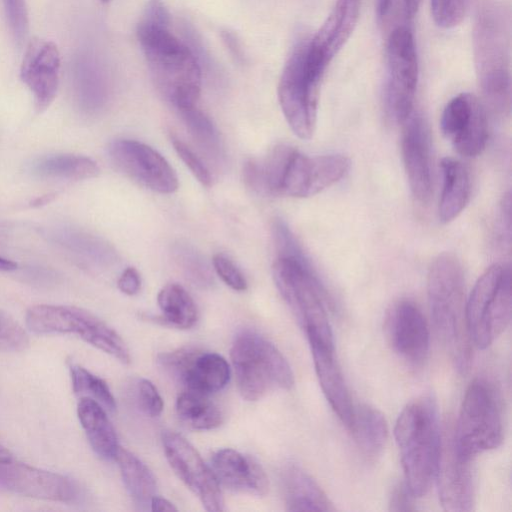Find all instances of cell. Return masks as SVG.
Listing matches in <instances>:
<instances>
[{
  "instance_id": "obj_33",
  "label": "cell",
  "mask_w": 512,
  "mask_h": 512,
  "mask_svg": "<svg viewBox=\"0 0 512 512\" xmlns=\"http://www.w3.org/2000/svg\"><path fill=\"white\" fill-rule=\"evenodd\" d=\"M187 129L203 152L214 161H221L223 148L218 130L211 119L196 106L179 111Z\"/></svg>"
},
{
  "instance_id": "obj_51",
  "label": "cell",
  "mask_w": 512,
  "mask_h": 512,
  "mask_svg": "<svg viewBox=\"0 0 512 512\" xmlns=\"http://www.w3.org/2000/svg\"><path fill=\"white\" fill-rule=\"evenodd\" d=\"M101 1H102V2H108V1H110V0H101Z\"/></svg>"
},
{
  "instance_id": "obj_48",
  "label": "cell",
  "mask_w": 512,
  "mask_h": 512,
  "mask_svg": "<svg viewBox=\"0 0 512 512\" xmlns=\"http://www.w3.org/2000/svg\"><path fill=\"white\" fill-rule=\"evenodd\" d=\"M17 268V263L0 256V271H13Z\"/></svg>"
},
{
  "instance_id": "obj_3",
  "label": "cell",
  "mask_w": 512,
  "mask_h": 512,
  "mask_svg": "<svg viewBox=\"0 0 512 512\" xmlns=\"http://www.w3.org/2000/svg\"><path fill=\"white\" fill-rule=\"evenodd\" d=\"M394 436L404 484L415 498L422 497L435 481L442 446L435 400L423 395L409 402L397 418Z\"/></svg>"
},
{
  "instance_id": "obj_44",
  "label": "cell",
  "mask_w": 512,
  "mask_h": 512,
  "mask_svg": "<svg viewBox=\"0 0 512 512\" xmlns=\"http://www.w3.org/2000/svg\"><path fill=\"white\" fill-rule=\"evenodd\" d=\"M151 510L152 511H177V507L174 506L173 503H171L169 500L160 497V496H153L150 502Z\"/></svg>"
},
{
  "instance_id": "obj_30",
  "label": "cell",
  "mask_w": 512,
  "mask_h": 512,
  "mask_svg": "<svg viewBox=\"0 0 512 512\" xmlns=\"http://www.w3.org/2000/svg\"><path fill=\"white\" fill-rule=\"evenodd\" d=\"M33 172L44 178L85 180L98 175L97 163L89 157L76 154H57L38 160Z\"/></svg>"
},
{
  "instance_id": "obj_5",
  "label": "cell",
  "mask_w": 512,
  "mask_h": 512,
  "mask_svg": "<svg viewBox=\"0 0 512 512\" xmlns=\"http://www.w3.org/2000/svg\"><path fill=\"white\" fill-rule=\"evenodd\" d=\"M272 272L278 291L307 338L334 346L325 306L327 293L304 251L292 257H278Z\"/></svg>"
},
{
  "instance_id": "obj_8",
  "label": "cell",
  "mask_w": 512,
  "mask_h": 512,
  "mask_svg": "<svg viewBox=\"0 0 512 512\" xmlns=\"http://www.w3.org/2000/svg\"><path fill=\"white\" fill-rule=\"evenodd\" d=\"M457 454L467 460L499 447L503 441V424L498 397L483 379L468 386L454 432Z\"/></svg>"
},
{
  "instance_id": "obj_7",
  "label": "cell",
  "mask_w": 512,
  "mask_h": 512,
  "mask_svg": "<svg viewBox=\"0 0 512 512\" xmlns=\"http://www.w3.org/2000/svg\"><path fill=\"white\" fill-rule=\"evenodd\" d=\"M511 271L494 264L475 283L466 300L467 325L473 346L485 349L511 321Z\"/></svg>"
},
{
  "instance_id": "obj_19",
  "label": "cell",
  "mask_w": 512,
  "mask_h": 512,
  "mask_svg": "<svg viewBox=\"0 0 512 512\" xmlns=\"http://www.w3.org/2000/svg\"><path fill=\"white\" fill-rule=\"evenodd\" d=\"M471 461L457 454L452 438L442 442L435 481L439 501L445 511L473 509L475 493Z\"/></svg>"
},
{
  "instance_id": "obj_4",
  "label": "cell",
  "mask_w": 512,
  "mask_h": 512,
  "mask_svg": "<svg viewBox=\"0 0 512 512\" xmlns=\"http://www.w3.org/2000/svg\"><path fill=\"white\" fill-rule=\"evenodd\" d=\"M509 22L503 7L486 2L474 27V58L479 85L487 107L505 116L511 108Z\"/></svg>"
},
{
  "instance_id": "obj_24",
  "label": "cell",
  "mask_w": 512,
  "mask_h": 512,
  "mask_svg": "<svg viewBox=\"0 0 512 512\" xmlns=\"http://www.w3.org/2000/svg\"><path fill=\"white\" fill-rule=\"evenodd\" d=\"M230 374V366L224 357L195 349L178 381L186 390L209 396L228 384Z\"/></svg>"
},
{
  "instance_id": "obj_9",
  "label": "cell",
  "mask_w": 512,
  "mask_h": 512,
  "mask_svg": "<svg viewBox=\"0 0 512 512\" xmlns=\"http://www.w3.org/2000/svg\"><path fill=\"white\" fill-rule=\"evenodd\" d=\"M308 39L293 48L278 84V100L291 130L301 139H310L315 131L319 90L322 79L314 76L306 64Z\"/></svg>"
},
{
  "instance_id": "obj_10",
  "label": "cell",
  "mask_w": 512,
  "mask_h": 512,
  "mask_svg": "<svg viewBox=\"0 0 512 512\" xmlns=\"http://www.w3.org/2000/svg\"><path fill=\"white\" fill-rule=\"evenodd\" d=\"M384 106L388 118L403 124L414 111L419 68L415 40L405 26L395 28L386 46Z\"/></svg>"
},
{
  "instance_id": "obj_41",
  "label": "cell",
  "mask_w": 512,
  "mask_h": 512,
  "mask_svg": "<svg viewBox=\"0 0 512 512\" xmlns=\"http://www.w3.org/2000/svg\"><path fill=\"white\" fill-rule=\"evenodd\" d=\"M137 399L142 411L150 417H158L164 407L163 400L155 387L148 379H141L137 386Z\"/></svg>"
},
{
  "instance_id": "obj_27",
  "label": "cell",
  "mask_w": 512,
  "mask_h": 512,
  "mask_svg": "<svg viewBox=\"0 0 512 512\" xmlns=\"http://www.w3.org/2000/svg\"><path fill=\"white\" fill-rule=\"evenodd\" d=\"M442 191L438 214L442 223H448L459 216L469 202L471 180L464 164L451 157L441 161Z\"/></svg>"
},
{
  "instance_id": "obj_12",
  "label": "cell",
  "mask_w": 512,
  "mask_h": 512,
  "mask_svg": "<svg viewBox=\"0 0 512 512\" xmlns=\"http://www.w3.org/2000/svg\"><path fill=\"white\" fill-rule=\"evenodd\" d=\"M162 443L167 461L177 477L209 512L224 511V499L216 476L198 451L182 435L165 431Z\"/></svg>"
},
{
  "instance_id": "obj_15",
  "label": "cell",
  "mask_w": 512,
  "mask_h": 512,
  "mask_svg": "<svg viewBox=\"0 0 512 512\" xmlns=\"http://www.w3.org/2000/svg\"><path fill=\"white\" fill-rule=\"evenodd\" d=\"M385 330L394 352L408 365H423L429 352L430 334L425 317L410 300H400L389 309Z\"/></svg>"
},
{
  "instance_id": "obj_39",
  "label": "cell",
  "mask_w": 512,
  "mask_h": 512,
  "mask_svg": "<svg viewBox=\"0 0 512 512\" xmlns=\"http://www.w3.org/2000/svg\"><path fill=\"white\" fill-rule=\"evenodd\" d=\"M171 143L184 164L189 168L194 177L206 187L211 186L212 177L209 169L203 161L174 134L171 135Z\"/></svg>"
},
{
  "instance_id": "obj_13",
  "label": "cell",
  "mask_w": 512,
  "mask_h": 512,
  "mask_svg": "<svg viewBox=\"0 0 512 512\" xmlns=\"http://www.w3.org/2000/svg\"><path fill=\"white\" fill-rule=\"evenodd\" d=\"M113 165L141 186L161 194L178 189V177L169 162L155 149L136 140L118 139L110 143Z\"/></svg>"
},
{
  "instance_id": "obj_45",
  "label": "cell",
  "mask_w": 512,
  "mask_h": 512,
  "mask_svg": "<svg viewBox=\"0 0 512 512\" xmlns=\"http://www.w3.org/2000/svg\"><path fill=\"white\" fill-rule=\"evenodd\" d=\"M422 0H403L405 16L412 19L417 14Z\"/></svg>"
},
{
  "instance_id": "obj_28",
  "label": "cell",
  "mask_w": 512,
  "mask_h": 512,
  "mask_svg": "<svg viewBox=\"0 0 512 512\" xmlns=\"http://www.w3.org/2000/svg\"><path fill=\"white\" fill-rule=\"evenodd\" d=\"M348 429L364 456L375 458L382 453L388 439V425L378 409L369 405L354 407Z\"/></svg>"
},
{
  "instance_id": "obj_42",
  "label": "cell",
  "mask_w": 512,
  "mask_h": 512,
  "mask_svg": "<svg viewBox=\"0 0 512 512\" xmlns=\"http://www.w3.org/2000/svg\"><path fill=\"white\" fill-rule=\"evenodd\" d=\"M415 497L410 493L406 485L403 483L393 490L390 496V510L392 511H413L416 510L414 505Z\"/></svg>"
},
{
  "instance_id": "obj_22",
  "label": "cell",
  "mask_w": 512,
  "mask_h": 512,
  "mask_svg": "<svg viewBox=\"0 0 512 512\" xmlns=\"http://www.w3.org/2000/svg\"><path fill=\"white\" fill-rule=\"evenodd\" d=\"M308 341L323 394L337 417L349 428L353 419L354 406L335 360L334 346H329L315 338H308Z\"/></svg>"
},
{
  "instance_id": "obj_50",
  "label": "cell",
  "mask_w": 512,
  "mask_h": 512,
  "mask_svg": "<svg viewBox=\"0 0 512 512\" xmlns=\"http://www.w3.org/2000/svg\"><path fill=\"white\" fill-rule=\"evenodd\" d=\"M52 196L51 195H45V196H41L40 198H37L33 203V205H36V206H40V205H43V204H46L47 202L50 201V198Z\"/></svg>"
},
{
  "instance_id": "obj_36",
  "label": "cell",
  "mask_w": 512,
  "mask_h": 512,
  "mask_svg": "<svg viewBox=\"0 0 512 512\" xmlns=\"http://www.w3.org/2000/svg\"><path fill=\"white\" fill-rule=\"evenodd\" d=\"M435 24L443 29L458 26L465 18L470 0H430Z\"/></svg>"
},
{
  "instance_id": "obj_18",
  "label": "cell",
  "mask_w": 512,
  "mask_h": 512,
  "mask_svg": "<svg viewBox=\"0 0 512 512\" xmlns=\"http://www.w3.org/2000/svg\"><path fill=\"white\" fill-rule=\"evenodd\" d=\"M0 487L26 497L70 502L77 487L64 475L13 461L0 463Z\"/></svg>"
},
{
  "instance_id": "obj_26",
  "label": "cell",
  "mask_w": 512,
  "mask_h": 512,
  "mask_svg": "<svg viewBox=\"0 0 512 512\" xmlns=\"http://www.w3.org/2000/svg\"><path fill=\"white\" fill-rule=\"evenodd\" d=\"M77 415L94 452L105 460H115L120 446L104 407L92 398L81 397Z\"/></svg>"
},
{
  "instance_id": "obj_43",
  "label": "cell",
  "mask_w": 512,
  "mask_h": 512,
  "mask_svg": "<svg viewBox=\"0 0 512 512\" xmlns=\"http://www.w3.org/2000/svg\"><path fill=\"white\" fill-rule=\"evenodd\" d=\"M119 290L129 296L135 295L141 288V278L133 267L126 268L118 279Z\"/></svg>"
},
{
  "instance_id": "obj_17",
  "label": "cell",
  "mask_w": 512,
  "mask_h": 512,
  "mask_svg": "<svg viewBox=\"0 0 512 512\" xmlns=\"http://www.w3.org/2000/svg\"><path fill=\"white\" fill-rule=\"evenodd\" d=\"M61 57L55 43L32 39L25 50L20 78L34 97L36 109L46 110L54 101L60 81Z\"/></svg>"
},
{
  "instance_id": "obj_29",
  "label": "cell",
  "mask_w": 512,
  "mask_h": 512,
  "mask_svg": "<svg viewBox=\"0 0 512 512\" xmlns=\"http://www.w3.org/2000/svg\"><path fill=\"white\" fill-rule=\"evenodd\" d=\"M115 460L118 463L123 483L134 502L144 507L150 505L156 493V479L148 468L132 452L119 448Z\"/></svg>"
},
{
  "instance_id": "obj_35",
  "label": "cell",
  "mask_w": 512,
  "mask_h": 512,
  "mask_svg": "<svg viewBox=\"0 0 512 512\" xmlns=\"http://www.w3.org/2000/svg\"><path fill=\"white\" fill-rule=\"evenodd\" d=\"M172 256L185 277L199 287H208L213 283L211 268L193 246L178 242L172 247Z\"/></svg>"
},
{
  "instance_id": "obj_2",
  "label": "cell",
  "mask_w": 512,
  "mask_h": 512,
  "mask_svg": "<svg viewBox=\"0 0 512 512\" xmlns=\"http://www.w3.org/2000/svg\"><path fill=\"white\" fill-rule=\"evenodd\" d=\"M427 295L435 331L458 373L465 375L472 363L473 343L466 318L465 281L458 259L438 255L427 275Z\"/></svg>"
},
{
  "instance_id": "obj_23",
  "label": "cell",
  "mask_w": 512,
  "mask_h": 512,
  "mask_svg": "<svg viewBox=\"0 0 512 512\" xmlns=\"http://www.w3.org/2000/svg\"><path fill=\"white\" fill-rule=\"evenodd\" d=\"M97 316L75 306L39 304L26 312V326L36 334L86 335Z\"/></svg>"
},
{
  "instance_id": "obj_11",
  "label": "cell",
  "mask_w": 512,
  "mask_h": 512,
  "mask_svg": "<svg viewBox=\"0 0 512 512\" xmlns=\"http://www.w3.org/2000/svg\"><path fill=\"white\" fill-rule=\"evenodd\" d=\"M350 167L340 154L309 156L290 147L282 170L278 196L306 198L338 182Z\"/></svg>"
},
{
  "instance_id": "obj_46",
  "label": "cell",
  "mask_w": 512,
  "mask_h": 512,
  "mask_svg": "<svg viewBox=\"0 0 512 512\" xmlns=\"http://www.w3.org/2000/svg\"><path fill=\"white\" fill-rule=\"evenodd\" d=\"M376 12L380 19L388 15L393 5V0H375Z\"/></svg>"
},
{
  "instance_id": "obj_31",
  "label": "cell",
  "mask_w": 512,
  "mask_h": 512,
  "mask_svg": "<svg viewBox=\"0 0 512 512\" xmlns=\"http://www.w3.org/2000/svg\"><path fill=\"white\" fill-rule=\"evenodd\" d=\"M162 321L178 329H189L198 320V309L190 294L179 284L165 285L157 296Z\"/></svg>"
},
{
  "instance_id": "obj_16",
  "label": "cell",
  "mask_w": 512,
  "mask_h": 512,
  "mask_svg": "<svg viewBox=\"0 0 512 512\" xmlns=\"http://www.w3.org/2000/svg\"><path fill=\"white\" fill-rule=\"evenodd\" d=\"M360 6L361 0H335L321 27L308 39L306 59L312 69L325 73L352 35L359 19Z\"/></svg>"
},
{
  "instance_id": "obj_49",
  "label": "cell",
  "mask_w": 512,
  "mask_h": 512,
  "mask_svg": "<svg viewBox=\"0 0 512 512\" xmlns=\"http://www.w3.org/2000/svg\"><path fill=\"white\" fill-rule=\"evenodd\" d=\"M13 459L11 452L0 444V463L8 462Z\"/></svg>"
},
{
  "instance_id": "obj_1",
  "label": "cell",
  "mask_w": 512,
  "mask_h": 512,
  "mask_svg": "<svg viewBox=\"0 0 512 512\" xmlns=\"http://www.w3.org/2000/svg\"><path fill=\"white\" fill-rule=\"evenodd\" d=\"M170 17L161 1L151 0L137 27V37L152 78L178 111L196 106L202 82L194 51L169 30Z\"/></svg>"
},
{
  "instance_id": "obj_14",
  "label": "cell",
  "mask_w": 512,
  "mask_h": 512,
  "mask_svg": "<svg viewBox=\"0 0 512 512\" xmlns=\"http://www.w3.org/2000/svg\"><path fill=\"white\" fill-rule=\"evenodd\" d=\"M441 131L462 156L475 157L486 147L488 119L484 105L470 93H461L445 106Z\"/></svg>"
},
{
  "instance_id": "obj_40",
  "label": "cell",
  "mask_w": 512,
  "mask_h": 512,
  "mask_svg": "<svg viewBox=\"0 0 512 512\" xmlns=\"http://www.w3.org/2000/svg\"><path fill=\"white\" fill-rule=\"evenodd\" d=\"M213 267L222 281L236 291H244L247 281L240 269L224 254H216L213 257Z\"/></svg>"
},
{
  "instance_id": "obj_34",
  "label": "cell",
  "mask_w": 512,
  "mask_h": 512,
  "mask_svg": "<svg viewBox=\"0 0 512 512\" xmlns=\"http://www.w3.org/2000/svg\"><path fill=\"white\" fill-rule=\"evenodd\" d=\"M69 370L76 395L92 398L106 411L113 412L116 409L114 396L105 380L77 364H71Z\"/></svg>"
},
{
  "instance_id": "obj_38",
  "label": "cell",
  "mask_w": 512,
  "mask_h": 512,
  "mask_svg": "<svg viewBox=\"0 0 512 512\" xmlns=\"http://www.w3.org/2000/svg\"><path fill=\"white\" fill-rule=\"evenodd\" d=\"M8 25L18 45L28 35L29 19L25 0H2Z\"/></svg>"
},
{
  "instance_id": "obj_21",
  "label": "cell",
  "mask_w": 512,
  "mask_h": 512,
  "mask_svg": "<svg viewBox=\"0 0 512 512\" xmlns=\"http://www.w3.org/2000/svg\"><path fill=\"white\" fill-rule=\"evenodd\" d=\"M211 463L214 475L224 487L256 496L268 492V477L261 465L250 456L224 448L213 453Z\"/></svg>"
},
{
  "instance_id": "obj_6",
  "label": "cell",
  "mask_w": 512,
  "mask_h": 512,
  "mask_svg": "<svg viewBox=\"0 0 512 512\" xmlns=\"http://www.w3.org/2000/svg\"><path fill=\"white\" fill-rule=\"evenodd\" d=\"M230 357L239 393L248 401L259 400L274 389L288 390L294 384L285 357L258 333H239L232 343Z\"/></svg>"
},
{
  "instance_id": "obj_47",
  "label": "cell",
  "mask_w": 512,
  "mask_h": 512,
  "mask_svg": "<svg viewBox=\"0 0 512 512\" xmlns=\"http://www.w3.org/2000/svg\"><path fill=\"white\" fill-rule=\"evenodd\" d=\"M224 41L226 42L227 46L230 48V50L234 53L235 57L241 58V48L234 38V36L228 32L224 34Z\"/></svg>"
},
{
  "instance_id": "obj_25",
  "label": "cell",
  "mask_w": 512,
  "mask_h": 512,
  "mask_svg": "<svg viewBox=\"0 0 512 512\" xmlns=\"http://www.w3.org/2000/svg\"><path fill=\"white\" fill-rule=\"evenodd\" d=\"M286 509L333 511L335 508L317 482L297 465H288L281 476Z\"/></svg>"
},
{
  "instance_id": "obj_37",
  "label": "cell",
  "mask_w": 512,
  "mask_h": 512,
  "mask_svg": "<svg viewBox=\"0 0 512 512\" xmlns=\"http://www.w3.org/2000/svg\"><path fill=\"white\" fill-rule=\"evenodd\" d=\"M29 345V338L23 327L9 314L0 310V351L19 352Z\"/></svg>"
},
{
  "instance_id": "obj_32",
  "label": "cell",
  "mask_w": 512,
  "mask_h": 512,
  "mask_svg": "<svg viewBox=\"0 0 512 512\" xmlns=\"http://www.w3.org/2000/svg\"><path fill=\"white\" fill-rule=\"evenodd\" d=\"M176 412L189 427L196 430H211L223 422L220 408L208 395L185 390L176 400Z\"/></svg>"
},
{
  "instance_id": "obj_20",
  "label": "cell",
  "mask_w": 512,
  "mask_h": 512,
  "mask_svg": "<svg viewBox=\"0 0 512 512\" xmlns=\"http://www.w3.org/2000/svg\"><path fill=\"white\" fill-rule=\"evenodd\" d=\"M402 125L401 153L409 187L417 201L426 203L432 190L426 125L423 118L414 111Z\"/></svg>"
}]
</instances>
